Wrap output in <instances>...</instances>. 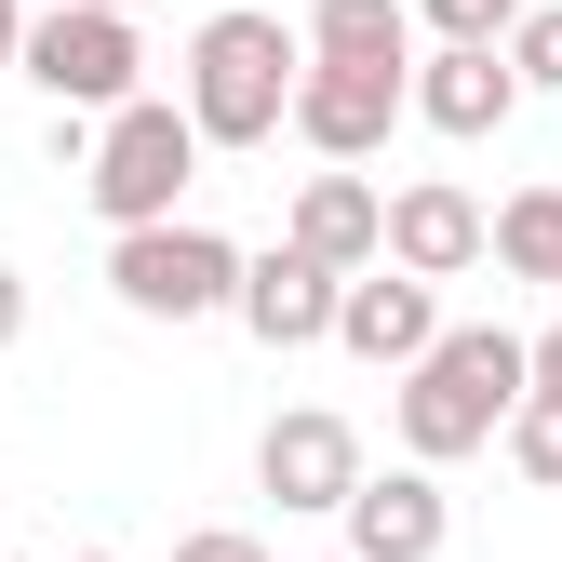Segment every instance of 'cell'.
Instances as JSON below:
<instances>
[{"mask_svg": "<svg viewBox=\"0 0 562 562\" xmlns=\"http://www.w3.org/2000/svg\"><path fill=\"white\" fill-rule=\"evenodd\" d=\"M496 442H509V469L536 482V496H562V389H522Z\"/></svg>", "mask_w": 562, "mask_h": 562, "instance_id": "16", "label": "cell"}, {"mask_svg": "<svg viewBox=\"0 0 562 562\" xmlns=\"http://www.w3.org/2000/svg\"><path fill=\"white\" fill-rule=\"evenodd\" d=\"M295 41L335 67H415V0H308Z\"/></svg>", "mask_w": 562, "mask_h": 562, "instance_id": "14", "label": "cell"}, {"mask_svg": "<svg viewBox=\"0 0 562 562\" xmlns=\"http://www.w3.org/2000/svg\"><path fill=\"white\" fill-rule=\"evenodd\" d=\"M295 67H308V41L281 27L268 0H228V14L188 27V81H175V108H188L201 148H268L281 108H295Z\"/></svg>", "mask_w": 562, "mask_h": 562, "instance_id": "2", "label": "cell"}, {"mask_svg": "<svg viewBox=\"0 0 562 562\" xmlns=\"http://www.w3.org/2000/svg\"><path fill=\"white\" fill-rule=\"evenodd\" d=\"M335 522H348V562H442V536H456V509H442V469H362L335 496Z\"/></svg>", "mask_w": 562, "mask_h": 562, "instance_id": "8", "label": "cell"}, {"mask_svg": "<svg viewBox=\"0 0 562 562\" xmlns=\"http://www.w3.org/2000/svg\"><path fill=\"white\" fill-rule=\"evenodd\" d=\"M429 335H442V281H415V268H389V255L335 281V335H322V348H348V362L402 375V362H415Z\"/></svg>", "mask_w": 562, "mask_h": 562, "instance_id": "6", "label": "cell"}, {"mask_svg": "<svg viewBox=\"0 0 562 562\" xmlns=\"http://www.w3.org/2000/svg\"><path fill=\"white\" fill-rule=\"evenodd\" d=\"M14 41H27V0H0V67H14Z\"/></svg>", "mask_w": 562, "mask_h": 562, "instance_id": "22", "label": "cell"}, {"mask_svg": "<svg viewBox=\"0 0 562 562\" xmlns=\"http://www.w3.org/2000/svg\"><path fill=\"white\" fill-rule=\"evenodd\" d=\"M509 14H522V0H415L429 41H509Z\"/></svg>", "mask_w": 562, "mask_h": 562, "instance_id": "18", "label": "cell"}, {"mask_svg": "<svg viewBox=\"0 0 562 562\" xmlns=\"http://www.w3.org/2000/svg\"><path fill=\"white\" fill-rule=\"evenodd\" d=\"M482 255H496L509 281H549V295H562V175H536V188H509L496 215H482Z\"/></svg>", "mask_w": 562, "mask_h": 562, "instance_id": "15", "label": "cell"}, {"mask_svg": "<svg viewBox=\"0 0 562 562\" xmlns=\"http://www.w3.org/2000/svg\"><path fill=\"white\" fill-rule=\"evenodd\" d=\"M228 308H241V335H255V348H322V335H335V268H322V255H295V241H268V255H241Z\"/></svg>", "mask_w": 562, "mask_h": 562, "instance_id": "11", "label": "cell"}, {"mask_svg": "<svg viewBox=\"0 0 562 562\" xmlns=\"http://www.w3.org/2000/svg\"><path fill=\"white\" fill-rule=\"evenodd\" d=\"M241 281V241L188 228V215H148V228H108V295L134 322H215Z\"/></svg>", "mask_w": 562, "mask_h": 562, "instance_id": "5", "label": "cell"}, {"mask_svg": "<svg viewBox=\"0 0 562 562\" xmlns=\"http://www.w3.org/2000/svg\"><path fill=\"white\" fill-rule=\"evenodd\" d=\"M0 509H14V496H0Z\"/></svg>", "mask_w": 562, "mask_h": 562, "instance_id": "25", "label": "cell"}, {"mask_svg": "<svg viewBox=\"0 0 562 562\" xmlns=\"http://www.w3.org/2000/svg\"><path fill=\"white\" fill-rule=\"evenodd\" d=\"M67 562H121V549H67Z\"/></svg>", "mask_w": 562, "mask_h": 562, "instance_id": "23", "label": "cell"}, {"mask_svg": "<svg viewBox=\"0 0 562 562\" xmlns=\"http://www.w3.org/2000/svg\"><path fill=\"white\" fill-rule=\"evenodd\" d=\"M509 108H522V81H509V54H496V41H442V54H415V67H402V121L456 134V148H469V134H496Z\"/></svg>", "mask_w": 562, "mask_h": 562, "instance_id": "9", "label": "cell"}, {"mask_svg": "<svg viewBox=\"0 0 562 562\" xmlns=\"http://www.w3.org/2000/svg\"><path fill=\"white\" fill-rule=\"evenodd\" d=\"M335 562H348V549H335Z\"/></svg>", "mask_w": 562, "mask_h": 562, "instance_id": "26", "label": "cell"}, {"mask_svg": "<svg viewBox=\"0 0 562 562\" xmlns=\"http://www.w3.org/2000/svg\"><path fill=\"white\" fill-rule=\"evenodd\" d=\"M389 121H402V67H335V54H308L295 108H281V134H308L322 161H375Z\"/></svg>", "mask_w": 562, "mask_h": 562, "instance_id": "7", "label": "cell"}, {"mask_svg": "<svg viewBox=\"0 0 562 562\" xmlns=\"http://www.w3.org/2000/svg\"><path fill=\"white\" fill-rule=\"evenodd\" d=\"M496 54H509V81H522V94H562V0H522Z\"/></svg>", "mask_w": 562, "mask_h": 562, "instance_id": "17", "label": "cell"}, {"mask_svg": "<svg viewBox=\"0 0 562 562\" xmlns=\"http://www.w3.org/2000/svg\"><path fill=\"white\" fill-rule=\"evenodd\" d=\"M255 482H268L281 509H335L348 482H362V429H348V415H322V402L268 415V442H255Z\"/></svg>", "mask_w": 562, "mask_h": 562, "instance_id": "12", "label": "cell"}, {"mask_svg": "<svg viewBox=\"0 0 562 562\" xmlns=\"http://www.w3.org/2000/svg\"><path fill=\"white\" fill-rule=\"evenodd\" d=\"M375 255H389V268H415V281H469V268H482V201H469L456 175H415V188H389Z\"/></svg>", "mask_w": 562, "mask_h": 562, "instance_id": "10", "label": "cell"}, {"mask_svg": "<svg viewBox=\"0 0 562 562\" xmlns=\"http://www.w3.org/2000/svg\"><path fill=\"white\" fill-rule=\"evenodd\" d=\"M121 14H148V0H121Z\"/></svg>", "mask_w": 562, "mask_h": 562, "instance_id": "24", "label": "cell"}, {"mask_svg": "<svg viewBox=\"0 0 562 562\" xmlns=\"http://www.w3.org/2000/svg\"><path fill=\"white\" fill-rule=\"evenodd\" d=\"M522 389H562V322H549V335H522Z\"/></svg>", "mask_w": 562, "mask_h": 562, "instance_id": "20", "label": "cell"}, {"mask_svg": "<svg viewBox=\"0 0 562 562\" xmlns=\"http://www.w3.org/2000/svg\"><path fill=\"white\" fill-rule=\"evenodd\" d=\"M509 402H522V335L509 322H442L429 348L402 362V456L415 469H456V456H482L509 429Z\"/></svg>", "mask_w": 562, "mask_h": 562, "instance_id": "1", "label": "cell"}, {"mask_svg": "<svg viewBox=\"0 0 562 562\" xmlns=\"http://www.w3.org/2000/svg\"><path fill=\"white\" fill-rule=\"evenodd\" d=\"M175 562H268L241 522H201V536H175Z\"/></svg>", "mask_w": 562, "mask_h": 562, "instance_id": "19", "label": "cell"}, {"mask_svg": "<svg viewBox=\"0 0 562 562\" xmlns=\"http://www.w3.org/2000/svg\"><path fill=\"white\" fill-rule=\"evenodd\" d=\"M14 67H27V81H41L67 121H108V108L134 94V67H148V41H134L121 0H54V14H27Z\"/></svg>", "mask_w": 562, "mask_h": 562, "instance_id": "4", "label": "cell"}, {"mask_svg": "<svg viewBox=\"0 0 562 562\" xmlns=\"http://www.w3.org/2000/svg\"><path fill=\"white\" fill-rule=\"evenodd\" d=\"M375 215H389V188H375L362 161H335V175H308V188H295V228H281V241L322 255V268L348 281V268H375Z\"/></svg>", "mask_w": 562, "mask_h": 562, "instance_id": "13", "label": "cell"}, {"mask_svg": "<svg viewBox=\"0 0 562 562\" xmlns=\"http://www.w3.org/2000/svg\"><path fill=\"white\" fill-rule=\"evenodd\" d=\"M27 335V268H0V348Z\"/></svg>", "mask_w": 562, "mask_h": 562, "instance_id": "21", "label": "cell"}, {"mask_svg": "<svg viewBox=\"0 0 562 562\" xmlns=\"http://www.w3.org/2000/svg\"><path fill=\"white\" fill-rule=\"evenodd\" d=\"M188 175H201V134H188V108H175V94H121V108L94 121L81 188H94V215H108V228L175 215V201H188Z\"/></svg>", "mask_w": 562, "mask_h": 562, "instance_id": "3", "label": "cell"}]
</instances>
